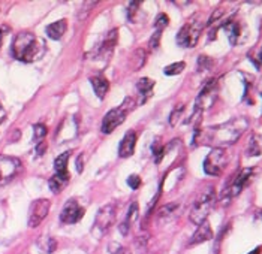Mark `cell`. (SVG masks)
<instances>
[{
    "label": "cell",
    "mask_w": 262,
    "mask_h": 254,
    "mask_svg": "<svg viewBox=\"0 0 262 254\" xmlns=\"http://www.w3.org/2000/svg\"><path fill=\"white\" fill-rule=\"evenodd\" d=\"M217 98V82L213 79V81H208L205 84V87L201 90V93L198 95L196 102H195V106L198 111H204V109H208L214 100Z\"/></svg>",
    "instance_id": "cell-9"
},
{
    "label": "cell",
    "mask_w": 262,
    "mask_h": 254,
    "mask_svg": "<svg viewBox=\"0 0 262 254\" xmlns=\"http://www.w3.org/2000/svg\"><path fill=\"white\" fill-rule=\"evenodd\" d=\"M161 30H156V32L153 33V36H151V39H150V48H151V50H158L159 40H161Z\"/></svg>",
    "instance_id": "cell-31"
},
{
    "label": "cell",
    "mask_w": 262,
    "mask_h": 254,
    "mask_svg": "<svg viewBox=\"0 0 262 254\" xmlns=\"http://www.w3.org/2000/svg\"><path fill=\"white\" fill-rule=\"evenodd\" d=\"M137 106L135 100L132 98H127L123 103H121L119 108H114L111 109L105 117H103V121H102V132L103 133H111L116 127H119L121 123L126 120V116Z\"/></svg>",
    "instance_id": "cell-4"
},
{
    "label": "cell",
    "mask_w": 262,
    "mask_h": 254,
    "mask_svg": "<svg viewBox=\"0 0 262 254\" xmlns=\"http://www.w3.org/2000/svg\"><path fill=\"white\" fill-rule=\"evenodd\" d=\"M249 127V120L244 117L232 118L223 124L214 126V127H208L202 132H198V141H201L202 144H210L214 148H223L228 145L235 144L243 133L247 130Z\"/></svg>",
    "instance_id": "cell-1"
},
{
    "label": "cell",
    "mask_w": 262,
    "mask_h": 254,
    "mask_svg": "<svg viewBox=\"0 0 262 254\" xmlns=\"http://www.w3.org/2000/svg\"><path fill=\"white\" fill-rule=\"evenodd\" d=\"M116 217H117V208L114 203H108V205L102 206L98 211V215H96L95 227L99 229L101 232H106L114 224Z\"/></svg>",
    "instance_id": "cell-10"
},
{
    "label": "cell",
    "mask_w": 262,
    "mask_h": 254,
    "mask_svg": "<svg viewBox=\"0 0 262 254\" xmlns=\"http://www.w3.org/2000/svg\"><path fill=\"white\" fill-rule=\"evenodd\" d=\"M259 60L262 61V50H261V53H259Z\"/></svg>",
    "instance_id": "cell-37"
},
{
    "label": "cell",
    "mask_w": 262,
    "mask_h": 254,
    "mask_svg": "<svg viewBox=\"0 0 262 254\" xmlns=\"http://www.w3.org/2000/svg\"><path fill=\"white\" fill-rule=\"evenodd\" d=\"M77 171H78V172H82V160H81L80 157H78V160H77Z\"/></svg>",
    "instance_id": "cell-33"
},
{
    "label": "cell",
    "mask_w": 262,
    "mask_h": 254,
    "mask_svg": "<svg viewBox=\"0 0 262 254\" xmlns=\"http://www.w3.org/2000/svg\"><path fill=\"white\" fill-rule=\"evenodd\" d=\"M127 184L132 190H137L141 186V178L138 175H130L127 178Z\"/></svg>",
    "instance_id": "cell-30"
},
{
    "label": "cell",
    "mask_w": 262,
    "mask_h": 254,
    "mask_svg": "<svg viewBox=\"0 0 262 254\" xmlns=\"http://www.w3.org/2000/svg\"><path fill=\"white\" fill-rule=\"evenodd\" d=\"M0 120H5V111H3L2 105H0Z\"/></svg>",
    "instance_id": "cell-35"
},
{
    "label": "cell",
    "mask_w": 262,
    "mask_h": 254,
    "mask_svg": "<svg viewBox=\"0 0 262 254\" xmlns=\"http://www.w3.org/2000/svg\"><path fill=\"white\" fill-rule=\"evenodd\" d=\"M184 67H186V64H184V61H177V63H172V64H169V66H166L165 69H163V72H165V75H179V74H182L183 71H184Z\"/></svg>",
    "instance_id": "cell-24"
},
{
    "label": "cell",
    "mask_w": 262,
    "mask_h": 254,
    "mask_svg": "<svg viewBox=\"0 0 262 254\" xmlns=\"http://www.w3.org/2000/svg\"><path fill=\"white\" fill-rule=\"evenodd\" d=\"M179 211V203H169V205H165L159 211V220L163 221H168V220H172L176 214Z\"/></svg>",
    "instance_id": "cell-23"
},
{
    "label": "cell",
    "mask_w": 262,
    "mask_h": 254,
    "mask_svg": "<svg viewBox=\"0 0 262 254\" xmlns=\"http://www.w3.org/2000/svg\"><path fill=\"white\" fill-rule=\"evenodd\" d=\"M135 144H137V133L134 130L127 132L124 137L121 139L120 147H119V156L121 158H126V157H130L134 154V150H135Z\"/></svg>",
    "instance_id": "cell-13"
},
{
    "label": "cell",
    "mask_w": 262,
    "mask_h": 254,
    "mask_svg": "<svg viewBox=\"0 0 262 254\" xmlns=\"http://www.w3.org/2000/svg\"><path fill=\"white\" fill-rule=\"evenodd\" d=\"M71 153L66 151L56 158L54 161V169H56V176H59L63 181H69V172H68V161H69Z\"/></svg>",
    "instance_id": "cell-14"
},
{
    "label": "cell",
    "mask_w": 262,
    "mask_h": 254,
    "mask_svg": "<svg viewBox=\"0 0 262 254\" xmlns=\"http://www.w3.org/2000/svg\"><path fill=\"white\" fill-rule=\"evenodd\" d=\"M137 217H138V203H137V202H132V205H130V208H129V211H127V215H126L124 221L121 223V226H120L121 234L127 235L130 224L137 220Z\"/></svg>",
    "instance_id": "cell-18"
},
{
    "label": "cell",
    "mask_w": 262,
    "mask_h": 254,
    "mask_svg": "<svg viewBox=\"0 0 262 254\" xmlns=\"http://www.w3.org/2000/svg\"><path fill=\"white\" fill-rule=\"evenodd\" d=\"M225 32L229 38V42L232 45H235L238 42V38H240V24L235 22V21H229L228 24H225Z\"/></svg>",
    "instance_id": "cell-21"
},
{
    "label": "cell",
    "mask_w": 262,
    "mask_h": 254,
    "mask_svg": "<svg viewBox=\"0 0 262 254\" xmlns=\"http://www.w3.org/2000/svg\"><path fill=\"white\" fill-rule=\"evenodd\" d=\"M168 22H169L168 15H166V14H159V15H158V18H156V21H155V27H156V30H161V32H163V29L168 26Z\"/></svg>",
    "instance_id": "cell-27"
},
{
    "label": "cell",
    "mask_w": 262,
    "mask_h": 254,
    "mask_svg": "<svg viewBox=\"0 0 262 254\" xmlns=\"http://www.w3.org/2000/svg\"><path fill=\"white\" fill-rule=\"evenodd\" d=\"M153 87H155V81H153V79L141 78L140 81H138L137 88H138L140 95L142 96L140 103H145V102H147V99L150 98V96H153Z\"/></svg>",
    "instance_id": "cell-17"
},
{
    "label": "cell",
    "mask_w": 262,
    "mask_h": 254,
    "mask_svg": "<svg viewBox=\"0 0 262 254\" xmlns=\"http://www.w3.org/2000/svg\"><path fill=\"white\" fill-rule=\"evenodd\" d=\"M90 82H92L93 90H95V93L98 95V98L102 99L106 95V91H108V88H110V84H108V81H106L105 77H102V75L93 77V78H90Z\"/></svg>",
    "instance_id": "cell-19"
},
{
    "label": "cell",
    "mask_w": 262,
    "mask_h": 254,
    "mask_svg": "<svg viewBox=\"0 0 262 254\" xmlns=\"http://www.w3.org/2000/svg\"><path fill=\"white\" fill-rule=\"evenodd\" d=\"M51 202L48 199H38L32 203L30 213H29V227H38L43 218L50 213Z\"/></svg>",
    "instance_id": "cell-8"
},
{
    "label": "cell",
    "mask_w": 262,
    "mask_h": 254,
    "mask_svg": "<svg viewBox=\"0 0 262 254\" xmlns=\"http://www.w3.org/2000/svg\"><path fill=\"white\" fill-rule=\"evenodd\" d=\"M6 30V27H0V45H2V39H3V32Z\"/></svg>",
    "instance_id": "cell-34"
},
{
    "label": "cell",
    "mask_w": 262,
    "mask_h": 254,
    "mask_svg": "<svg viewBox=\"0 0 262 254\" xmlns=\"http://www.w3.org/2000/svg\"><path fill=\"white\" fill-rule=\"evenodd\" d=\"M45 53V42L30 32H21L12 42L14 57L24 63H32Z\"/></svg>",
    "instance_id": "cell-2"
},
{
    "label": "cell",
    "mask_w": 262,
    "mask_h": 254,
    "mask_svg": "<svg viewBox=\"0 0 262 254\" xmlns=\"http://www.w3.org/2000/svg\"><path fill=\"white\" fill-rule=\"evenodd\" d=\"M252 174H253V171L250 168L249 169H243L242 172L234 178V181L231 182V186L226 189L225 197L231 199V197H235V196L240 195L243 192V189L246 187V184L249 182V179L252 178Z\"/></svg>",
    "instance_id": "cell-12"
},
{
    "label": "cell",
    "mask_w": 262,
    "mask_h": 254,
    "mask_svg": "<svg viewBox=\"0 0 262 254\" xmlns=\"http://www.w3.org/2000/svg\"><path fill=\"white\" fill-rule=\"evenodd\" d=\"M21 161L15 157L0 156V186L8 184L20 172Z\"/></svg>",
    "instance_id": "cell-7"
},
{
    "label": "cell",
    "mask_w": 262,
    "mask_h": 254,
    "mask_svg": "<svg viewBox=\"0 0 262 254\" xmlns=\"http://www.w3.org/2000/svg\"><path fill=\"white\" fill-rule=\"evenodd\" d=\"M2 121H3V120H0V123H2Z\"/></svg>",
    "instance_id": "cell-38"
},
{
    "label": "cell",
    "mask_w": 262,
    "mask_h": 254,
    "mask_svg": "<svg viewBox=\"0 0 262 254\" xmlns=\"http://www.w3.org/2000/svg\"><path fill=\"white\" fill-rule=\"evenodd\" d=\"M111 254H130L126 248H123V247H120V245H117L116 244V248L114 250H111Z\"/></svg>",
    "instance_id": "cell-32"
},
{
    "label": "cell",
    "mask_w": 262,
    "mask_h": 254,
    "mask_svg": "<svg viewBox=\"0 0 262 254\" xmlns=\"http://www.w3.org/2000/svg\"><path fill=\"white\" fill-rule=\"evenodd\" d=\"M249 254H261V247H258V248H255L252 253H249Z\"/></svg>",
    "instance_id": "cell-36"
},
{
    "label": "cell",
    "mask_w": 262,
    "mask_h": 254,
    "mask_svg": "<svg viewBox=\"0 0 262 254\" xmlns=\"http://www.w3.org/2000/svg\"><path fill=\"white\" fill-rule=\"evenodd\" d=\"M151 150H153V157H155V161H156V163H161V160L163 158V153H165L163 147H162V145H159L158 142H155Z\"/></svg>",
    "instance_id": "cell-28"
},
{
    "label": "cell",
    "mask_w": 262,
    "mask_h": 254,
    "mask_svg": "<svg viewBox=\"0 0 262 254\" xmlns=\"http://www.w3.org/2000/svg\"><path fill=\"white\" fill-rule=\"evenodd\" d=\"M216 203V193H214V189L213 187H208L202 192L200 197L195 200L192 210H190V221L195 223L196 226L202 224L207 217L210 214V211L213 210Z\"/></svg>",
    "instance_id": "cell-3"
},
{
    "label": "cell",
    "mask_w": 262,
    "mask_h": 254,
    "mask_svg": "<svg viewBox=\"0 0 262 254\" xmlns=\"http://www.w3.org/2000/svg\"><path fill=\"white\" fill-rule=\"evenodd\" d=\"M82 215H84V208H81L78 202L69 200L61 210L60 220L64 224H75L82 218Z\"/></svg>",
    "instance_id": "cell-11"
},
{
    "label": "cell",
    "mask_w": 262,
    "mask_h": 254,
    "mask_svg": "<svg viewBox=\"0 0 262 254\" xmlns=\"http://www.w3.org/2000/svg\"><path fill=\"white\" fill-rule=\"evenodd\" d=\"M66 27H68V26H66V21L59 20L56 21V22H53V24H50V26H47L45 32H47L48 38H51V39L54 40H59L61 39V36L64 35Z\"/></svg>",
    "instance_id": "cell-16"
},
{
    "label": "cell",
    "mask_w": 262,
    "mask_h": 254,
    "mask_svg": "<svg viewBox=\"0 0 262 254\" xmlns=\"http://www.w3.org/2000/svg\"><path fill=\"white\" fill-rule=\"evenodd\" d=\"M213 238V230H211V227H210V224L207 223V221H204L202 224L198 226V229H196V232L193 234L192 236V239H190V245H196V244H201V242H205V241H208V239H211Z\"/></svg>",
    "instance_id": "cell-15"
},
{
    "label": "cell",
    "mask_w": 262,
    "mask_h": 254,
    "mask_svg": "<svg viewBox=\"0 0 262 254\" xmlns=\"http://www.w3.org/2000/svg\"><path fill=\"white\" fill-rule=\"evenodd\" d=\"M247 154L253 157L262 156V135H253L252 136L250 142H249V147H247Z\"/></svg>",
    "instance_id": "cell-20"
},
{
    "label": "cell",
    "mask_w": 262,
    "mask_h": 254,
    "mask_svg": "<svg viewBox=\"0 0 262 254\" xmlns=\"http://www.w3.org/2000/svg\"><path fill=\"white\" fill-rule=\"evenodd\" d=\"M33 129H35V130H33L35 141H39V139H42V137L47 135V127H45L43 124H35Z\"/></svg>",
    "instance_id": "cell-29"
},
{
    "label": "cell",
    "mask_w": 262,
    "mask_h": 254,
    "mask_svg": "<svg viewBox=\"0 0 262 254\" xmlns=\"http://www.w3.org/2000/svg\"><path fill=\"white\" fill-rule=\"evenodd\" d=\"M132 61H135L134 69H135V71L140 69L142 64H144V61H145V53H144V50H137V51L134 53V56H132Z\"/></svg>",
    "instance_id": "cell-26"
},
{
    "label": "cell",
    "mask_w": 262,
    "mask_h": 254,
    "mask_svg": "<svg viewBox=\"0 0 262 254\" xmlns=\"http://www.w3.org/2000/svg\"><path fill=\"white\" fill-rule=\"evenodd\" d=\"M38 247H39L43 253L50 254L57 248V242H56V239L51 238V236H42L39 241H38Z\"/></svg>",
    "instance_id": "cell-22"
},
{
    "label": "cell",
    "mask_w": 262,
    "mask_h": 254,
    "mask_svg": "<svg viewBox=\"0 0 262 254\" xmlns=\"http://www.w3.org/2000/svg\"><path fill=\"white\" fill-rule=\"evenodd\" d=\"M48 184H50V189H51V192H53V193H60L61 189H63V187H64V184H66V181H63V179H60L59 176L54 175L50 178Z\"/></svg>",
    "instance_id": "cell-25"
},
{
    "label": "cell",
    "mask_w": 262,
    "mask_h": 254,
    "mask_svg": "<svg viewBox=\"0 0 262 254\" xmlns=\"http://www.w3.org/2000/svg\"><path fill=\"white\" fill-rule=\"evenodd\" d=\"M228 165V154L225 148H213L204 160V171L207 175L219 176Z\"/></svg>",
    "instance_id": "cell-6"
},
{
    "label": "cell",
    "mask_w": 262,
    "mask_h": 254,
    "mask_svg": "<svg viewBox=\"0 0 262 254\" xmlns=\"http://www.w3.org/2000/svg\"><path fill=\"white\" fill-rule=\"evenodd\" d=\"M202 27H204V24L196 17L187 21L180 29V32L176 38L177 45H180L183 48H193L201 36Z\"/></svg>",
    "instance_id": "cell-5"
}]
</instances>
